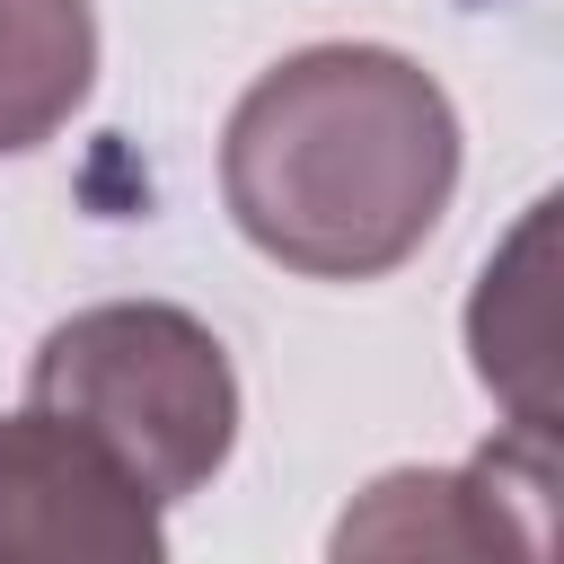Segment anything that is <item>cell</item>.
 I'll use <instances>...</instances> for the list:
<instances>
[{
	"label": "cell",
	"instance_id": "6da1fadb",
	"mask_svg": "<svg viewBox=\"0 0 564 564\" xmlns=\"http://www.w3.org/2000/svg\"><path fill=\"white\" fill-rule=\"evenodd\" d=\"M458 185L449 97L379 44H317L264 70L220 141V194L238 229L317 282L397 273Z\"/></svg>",
	"mask_w": 564,
	"mask_h": 564
},
{
	"label": "cell",
	"instance_id": "7a4b0ae2",
	"mask_svg": "<svg viewBox=\"0 0 564 564\" xmlns=\"http://www.w3.org/2000/svg\"><path fill=\"white\" fill-rule=\"evenodd\" d=\"M26 405L115 449L150 502H185L194 485H212L238 432V379L220 344L185 308L150 300H115L53 326L26 370Z\"/></svg>",
	"mask_w": 564,
	"mask_h": 564
},
{
	"label": "cell",
	"instance_id": "3957f363",
	"mask_svg": "<svg viewBox=\"0 0 564 564\" xmlns=\"http://www.w3.org/2000/svg\"><path fill=\"white\" fill-rule=\"evenodd\" d=\"M0 555L150 564L159 555V502L79 423L26 405L0 423Z\"/></svg>",
	"mask_w": 564,
	"mask_h": 564
},
{
	"label": "cell",
	"instance_id": "277c9868",
	"mask_svg": "<svg viewBox=\"0 0 564 564\" xmlns=\"http://www.w3.org/2000/svg\"><path fill=\"white\" fill-rule=\"evenodd\" d=\"M502 494H555V441H502L458 476H388L370 502L335 529L344 555H494V546H546L538 520H511Z\"/></svg>",
	"mask_w": 564,
	"mask_h": 564
},
{
	"label": "cell",
	"instance_id": "5b68a950",
	"mask_svg": "<svg viewBox=\"0 0 564 564\" xmlns=\"http://www.w3.org/2000/svg\"><path fill=\"white\" fill-rule=\"evenodd\" d=\"M546 238L555 203L520 220L502 264L476 291V370L511 405V441H555V317H546Z\"/></svg>",
	"mask_w": 564,
	"mask_h": 564
},
{
	"label": "cell",
	"instance_id": "8992f818",
	"mask_svg": "<svg viewBox=\"0 0 564 564\" xmlns=\"http://www.w3.org/2000/svg\"><path fill=\"white\" fill-rule=\"evenodd\" d=\"M97 70L88 0H0V159L53 141Z\"/></svg>",
	"mask_w": 564,
	"mask_h": 564
}]
</instances>
